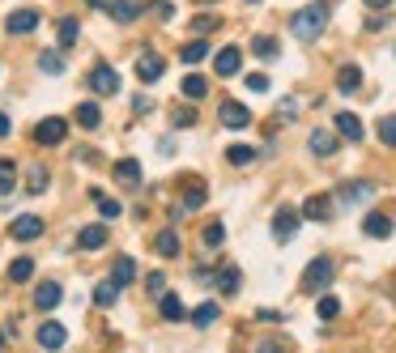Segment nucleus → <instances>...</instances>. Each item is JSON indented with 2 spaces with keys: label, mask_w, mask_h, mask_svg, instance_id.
Segmentation results:
<instances>
[{
  "label": "nucleus",
  "mask_w": 396,
  "mask_h": 353,
  "mask_svg": "<svg viewBox=\"0 0 396 353\" xmlns=\"http://www.w3.org/2000/svg\"><path fill=\"white\" fill-rule=\"evenodd\" d=\"M328 4H307V9H299L294 17H290V30H294V38H303V43H316L320 34H324V26H328Z\"/></svg>",
  "instance_id": "nucleus-1"
},
{
  "label": "nucleus",
  "mask_w": 396,
  "mask_h": 353,
  "mask_svg": "<svg viewBox=\"0 0 396 353\" xmlns=\"http://www.w3.org/2000/svg\"><path fill=\"white\" fill-rule=\"evenodd\" d=\"M333 260L328 256H316L311 264H307V273H303V294H320L324 286H333Z\"/></svg>",
  "instance_id": "nucleus-2"
},
{
  "label": "nucleus",
  "mask_w": 396,
  "mask_h": 353,
  "mask_svg": "<svg viewBox=\"0 0 396 353\" xmlns=\"http://www.w3.org/2000/svg\"><path fill=\"white\" fill-rule=\"evenodd\" d=\"M94 94H102V98H111V94H119V77H115V68L111 64H94L90 68V81H85Z\"/></svg>",
  "instance_id": "nucleus-3"
},
{
  "label": "nucleus",
  "mask_w": 396,
  "mask_h": 353,
  "mask_svg": "<svg viewBox=\"0 0 396 353\" xmlns=\"http://www.w3.org/2000/svg\"><path fill=\"white\" fill-rule=\"evenodd\" d=\"M38 21H43L38 9H13V13L4 17V30H9V34H30V30H38Z\"/></svg>",
  "instance_id": "nucleus-4"
},
{
  "label": "nucleus",
  "mask_w": 396,
  "mask_h": 353,
  "mask_svg": "<svg viewBox=\"0 0 396 353\" xmlns=\"http://www.w3.org/2000/svg\"><path fill=\"white\" fill-rule=\"evenodd\" d=\"M68 136V124H64V115H47L38 128H34V141L38 145H60Z\"/></svg>",
  "instance_id": "nucleus-5"
},
{
  "label": "nucleus",
  "mask_w": 396,
  "mask_h": 353,
  "mask_svg": "<svg viewBox=\"0 0 396 353\" xmlns=\"http://www.w3.org/2000/svg\"><path fill=\"white\" fill-rule=\"evenodd\" d=\"M162 68H166V64H162L158 51H141V55H137V77H141L145 85H154V81L162 77Z\"/></svg>",
  "instance_id": "nucleus-6"
},
{
  "label": "nucleus",
  "mask_w": 396,
  "mask_h": 353,
  "mask_svg": "<svg viewBox=\"0 0 396 353\" xmlns=\"http://www.w3.org/2000/svg\"><path fill=\"white\" fill-rule=\"evenodd\" d=\"M371 196H375V183L354 179V183H346V188L337 192V205H363V200H371Z\"/></svg>",
  "instance_id": "nucleus-7"
},
{
  "label": "nucleus",
  "mask_w": 396,
  "mask_h": 353,
  "mask_svg": "<svg viewBox=\"0 0 396 353\" xmlns=\"http://www.w3.org/2000/svg\"><path fill=\"white\" fill-rule=\"evenodd\" d=\"M303 217L307 222H328L333 217V196H324V192L320 196H307L303 200Z\"/></svg>",
  "instance_id": "nucleus-8"
},
{
  "label": "nucleus",
  "mask_w": 396,
  "mask_h": 353,
  "mask_svg": "<svg viewBox=\"0 0 396 353\" xmlns=\"http://www.w3.org/2000/svg\"><path fill=\"white\" fill-rule=\"evenodd\" d=\"M294 230H299V213H294V209H277V217H273V239H277V243H290Z\"/></svg>",
  "instance_id": "nucleus-9"
},
{
  "label": "nucleus",
  "mask_w": 396,
  "mask_h": 353,
  "mask_svg": "<svg viewBox=\"0 0 396 353\" xmlns=\"http://www.w3.org/2000/svg\"><path fill=\"white\" fill-rule=\"evenodd\" d=\"M213 68H218V77H235V72L243 68V51H239V47H222L218 60H213Z\"/></svg>",
  "instance_id": "nucleus-10"
},
{
  "label": "nucleus",
  "mask_w": 396,
  "mask_h": 353,
  "mask_svg": "<svg viewBox=\"0 0 396 353\" xmlns=\"http://www.w3.org/2000/svg\"><path fill=\"white\" fill-rule=\"evenodd\" d=\"M222 124H226V128H247V124H252V111H247L243 102L226 98V102H222Z\"/></svg>",
  "instance_id": "nucleus-11"
},
{
  "label": "nucleus",
  "mask_w": 396,
  "mask_h": 353,
  "mask_svg": "<svg viewBox=\"0 0 396 353\" xmlns=\"http://www.w3.org/2000/svg\"><path fill=\"white\" fill-rule=\"evenodd\" d=\"M9 234H13L17 243H34V239L43 234V217H17V222L9 226Z\"/></svg>",
  "instance_id": "nucleus-12"
},
{
  "label": "nucleus",
  "mask_w": 396,
  "mask_h": 353,
  "mask_svg": "<svg viewBox=\"0 0 396 353\" xmlns=\"http://www.w3.org/2000/svg\"><path fill=\"white\" fill-rule=\"evenodd\" d=\"M60 298H64V286H60V281H43V286L34 290V307H38V311L60 307Z\"/></svg>",
  "instance_id": "nucleus-13"
},
{
  "label": "nucleus",
  "mask_w": 396,
  "mask_h": 353,
  "mask_svg": "<svg viewBox=\"0 0 396 353\" xmlns=\"http://www.w3.org/2000/svg\"><path fill=\"white\" fill-rule=\"evenodd\" d=\"M307 145H311V153H316V158H333V153H337V136H333L328 128H316Z\"/></svg>",
  "instance_id": "nucleus-14"
},
{
  "label": "nucleus",
  "mask_w": 396,
  "mask_h": 353,
  "mask_svg": "<svg viewBox=\"0 0 396 353\" xmlns=\"http://www.w3.org/2000/svg\"><path fill=\"white\" fill-rule=\"evenodd\" d=\"M115 179H119L124 188H141V162H137V158H119V162H115Z\"/></svg>",
  "instance_id": "nucleus-15"
},
{
  "label": "nucleus",
  "mask_w": 396,
  "mask_h": 353,
  "mask_svg": "<svg viewBox=\"0 0 396 353\" xmlns=\"http://www.w3.org/2000/svg\"><path fill=\"white\" fill-rule=\"evenodd\" d=\"M363 234H367V239H392V217H384V213H367Z\"/></svg>",
  "instance_id": "nucleus-16"
},
{
  "label": "nucleus",
  "mask_w": 396,
  "mask_h": 353,
  "mask_svg": "<svg viewBox=\"0 0 396 353\" xmlns=\"http://www.w3.org/2000/svg\"><path fill=\"white\" fill-rule=\"evenodd\" d=\"M111 281H115L119 290L132 286V281H137V260H132V256H119V260L111 264Z\"/></svg>",
  "instance_id": "nucleus-17"
},
{
  "label": "nucleus",
  "mask_w": 396,
  "mask_h": 353,
  "mask_svg": "<svg viewBox=\"0 0 396 353\" xmlns=\"http://www.w3.org/2000/svg\"><path fill=\"white\" fill-rule=\"evenodd\" d=\"M77 247H81V251H98V247H107V226H85V230L77 234Z\"/></svg>",
  "instance_id": "nucleus-18"
},
{
  "label": "nucleus",
  "mask_w": 396,
  "mask_h": 353,
  "mask_svg": "<svg viewBox=\"0 0 396 353\" xmlns=\"http://www.w3.org/2000/svg\"><path fill=\"white\" fill-rule=\"evenodd\" d=\"M363 85V68L358 64H341V72H337V89L341 94H354Z\"/></svg>",
  "instance_id": "nucleus-19"
},
{
  "label": "nucleus",
  "mask_w": 396,
  "mask_h": 353,
  "mask_svg": "<svg viewBox=\"0 0 396 353\" xmlns=\"http://www.w3.org/2000/svg\"><path fill=\"white\" fill-rule=\"evenodd\" d=\"M333 124H337V132H341L346 141H354V145L363 141V124H358V115H350V111H341V115H337Z\"/></svg>",
  "instance_id": "nucleus-20"
},
{
  "label": "nucleus",
  "mask_w": 396,
  "mask_h": 353,
  "mask_svg": "<svg viewBox=\"0 0 396 353\" xmlns=\"http://www.w3.org/2000/svg\"><path fill=\"white\" fill-rule=\"evenodd\" d=\"M158 311H162V320H166V324H179V320L188 315V311H183V303H179L175 294H158Z\"/></svg>",
  "instance_id": "nucleus-21"
},
{
  "label": "nucleus",
  "mask_w": 396,
  "mask_h": 353,
  "mask_svg": "<svg viewBox=\"0 0 396 353\" xmlns=\"http://www.w3.org/2000/svg\"><path fill=\"white\" fill-rule=\"evenodd\" d=\"M145 9V0H111V17L115 21H137Z\"/></svg>",
  "instance_id": "nucleus-22"
},
{
  "label": "nucleus",
  "mask_w": 396,
  "mask_h": 353,
  "mask_svg": "<svg viewBox=\"0 0 396 353\" xmlns=\"http://www.w3.org/2000/svg\"><path fill=\"white\" fill-rule=\"evenodd\" d=\"M73 115H77V124H81L85 132H94V128L102 124V111H98V102H81V107H77Z\"/></svg>",
  "instance_id": "nucleus-23"
},
{
  "label": "nucleus",
  "mask_w": 396,
  "mask_h": 353,
  "mask_svg": "<svg viewBox=\"0 0 396 353\" xmlns=\"http://www.w3.org/2000/svg\"><path fill=\"white\" fill-rule=\"evenodd\" d=\"M154 251H158L162 260H175V256H179V234H175V230H162V234L154 239Z\"/></svg>",
  "instance_id": "nucleus-24"
},
{
  "label": "nucleus",
  "mask_w": 396,
  "mask_h": 353,
  "mask_svg": "<svg viewBox=\"0 0 396 353\" xmlns=\"http://www.w3.org/2000/svg\"><path fill=\"white\" fill-rule=\"evenodd\" d=\"M64 341H68V332H64L60 324H43V328H38V345H43V349H60Z\"/></svg>",
  "instance_id": "nucleus-25"
},
{
  "label": "nucleus",
  "mask_w": 396,
  "mask_h": 353,
  "mask_svg": "<svg viewBox=\"0 0 396 353\" xmlns=\"http://www.w3.org/2000/svg\"><path fill=\"white\" fill-rule=\"evenodd\" d=\"M205 94H209V81H205L200 72H188V77H183V98L196 102V98H205Z\"/></svg>",
  "instance_id": "nucleus-26"
},
{
  "label": "nucleus",
  "mask_w": 396,
  "mask_h": 353,
  "mask_svg": "<svg viewBox=\"0 0 396 353\" xmlns=\"http://www.w3.org/2000/svg\"><path fill=\"white\" fill-rule=\"evenodd\" d=\"M115 298H119V286L115 281H102V286H94V307H115Z\"/></svg>",
  "instance_id": "nucleus-27"
},
{
  "label": "nucleus",
  "mask_w": 396,
  "mask_h": 353,
  "mask_svg": "<svg viewBox=\"0 0 396 353\" xmlns=\"http://www.w3.org/2000/svg\"><path fill=\"white\" fill-rule=\"evenodd\" d=\"M218 315H222V311H218V303H200V307L192 311V324H196V328H213V324H218Z\"/></svg>",
  "instance_id": "nucleus-28"
},
{
  "label": "nucleus",
  "mask_w": 396,
  "mask_h": 353,
  "mask_svg": "<svg viewBox=\"0 0 396 353\" xmlns=\"http://www.w3.org/2000/svg\"><path fill=\"white\" fill-rule=\"evenodd\" d=\"M55 34H60V43H64V47H73V43H77V34H81L77 17H60V21H55Z\"/></svg>",
  "instance_id": "nucleus-29"
},
{
  "label": "nucleus",
  "mask_w": 396,
  "mask_h": 353,
  "mask_svg": "<svg viewBox=\"0 0 396 353\" xmlns=\"http://www.w3.org/2000/svg\"><path fill=\"white\" fill-rule=\"evenodd\" d=\"M205 55H209V43H205V38H196V43H183V51H179V60H183V64H200Z\"/></svg>",
  "instance_id": "nucleus-30"
},
{
  "label": "nucleus",
  "mask_w": 396,
  "mask_h": 353,
  "mask_svg": "<svg viewBox=\"0 0 396 353\" xmlns=\"http://www.w3.org/2000/svg\"><path fill=\"white\" fill-rule=\"evenodd\" d=\"M38 72L60 77V72H64V55H60V51H43V55H38Z\"/></svg>",
  "instance_id": "nucleus-31"
},
{
  "label": "nucleus",
  "mask_w": 396,
  "mask_h": 353,
  "mask_svg": "<svg viewBox=\"0 0 396 353\" xmlns=\"http://www.w3.org/2000/svg\"><path fill=\"white\" fill-rule=\"evenodd\" d=\"M226 162H230V166H252V162H256V149H252V145H230V149H226Z\"/></svg>",
  "instance_id": "nucleus-32"
},
{
  "label": "nucleus",
  "mask_w": 396,
  "mask_h": 353,
  "mask_svg": "<svg viewBox=\"0 0 396 353\" xmlns=\"http://www.w3.org/2000/svg\"><path fill=\"white\" fill-rule=\"evenodd\" d=\"M183 183H188V188H183V209H200L209 192H205V188H200L196 179H183Z\"/></svg>",
  "instance_id": "nucleus-33"
},
{
  "label": "nucleus",
  "mask_w": 396,
  "mask_h": 353,
  "mask_svg": "<svg viewBox=\"0 0 396 353\" xmlns=\"http://www.w3.org/2000/svg\"><path fill=\"white\" fill-rule=\"evenodd\" d=\"M30 277H34V260L30 256H21V260L9 264V281H30Z\"/></svg>",
  "instance_id": "nucleus-34"
},
{
  "label": "nucleus",
  "mask_w": 396,
  "mask_h": 353,
  "mask_svg": "<svg viewBox=\"0 0 396 353\" xmlns=\"http://www.w3.org/2000/svg\"><path fill=\"white\" fill-rule=\"evenodd\" d=\"M239 281H243L239 268H222V273H218V290H222V294H239Z\"/></svg>",
  "instance_id": "nucleus-35"
},
{
  "label": "nucleus",
  "mask_w": 396,
  "mask_h": 353,
  "mask_svg": "<svg viewBox=\"0 0 396 353\" xmlns=\"http://www.w3.org/2000/svg\"><path fill=\"white\" fill-rule=\"evenodd\" d=\"M13 188H17V166L9 158H0V196H9Z\"/></svg>",
  "instance_id": "nucleus-36"
},
{
  "label": "nucleus",
  "mask_w": 396,
  "mask_h": 353,
  "mask_svg": "<svg viewBox=\"0 0 396 353\" xmlns=\"http://www.w3.org/2000/svg\"><path fill=\"white\" fill-rule=\"evenodd\" d=\"M252 51H256L260 60H277V38H269V34H260V38H252Z\"/></svg>",
  "instance_id": "nucleus-37"
},
{
  "label": "nucleus",
  "mask_w": 396,
  "mask_h": 353,
  "mask_svg": "<svg viewBox=\"0 0 396 353\" xmlns=\"http://www.w3.org/2000/svg\"><path fill=\"white\" fill-rule=\"evenodd\" d=\"M90 196H94V205H98V213H102V217H119V200H111V196H102L98 188H94Z\"/></svg>",
  "instance_id": "nucleus-38"
},
{
  "label": "nucleus",
  "mask_w": 396,
  "mask_h": 353,
  "mask_svg": "<svg viewBox=\"0 0 396 353\" xmlns=\"http://www.w3.org/2000/svg\"><path fill=\"white\" fill-rule=\"evenodd\" d=\"M26 188H30V192H43V188H47V166H30V170H26Z\"/></svg>",
  "instance_id": "nucleus-39"
},
{
  "label": "nucleus",
  "mask_w": 396,
  "mask_h": 353,
  "mask_svg": "<svg viewBox=\"0 0 396 353\" xmlns=\"http://www.w3.org/2000/svg\"><path fill=\"white\" fill-rule=\"evenodd\" d=\"M316 315H320V320H337V315H341V303H337L333 294H324L320 307H316Z\"/></svg>",
  "instance_id": "nucleus-40"
},
{
  "label": "nucleus",
  "mask_w": 396,
  "mask_h": 353,
  "mask_svg": "<svg viewBox=\"0 0 396 353\" xmlns=\"http://www.w3.org/2000/svg\"><path fill=\"white\" fill-rule=\"evenodd\" d=\"M380 141H384L388 149H396V115H384V119H380Z\"/></svg>",
  "instance_id": "nucleus-41"
},
{
  "label": "nucleus",
  "mask_w": 396,
  "mask_h": 353,
  "mask_svg": "<svg viewBox=\"0 0 396 353\" xmlns=\"http://www.w3.org/2000/svg\"><path fill=\"white\" fill-rule=\"evenodd\" d=\"M222 239H226V226L222 222H209L205 226V247H222Z\"/></svg>",
  "instance_id": "nucleus-42"
},
{
  "label": "nucleus",
  "mask_w": 396,
  "mask_h": 353,
  "mask_svg": "<svg viewBox=\"0 0 396 353\" xmlns=\"http://www.w3.org/2000/svg\"><path fill=\"white\" fill-rule=\"evenodd\" d=\"M171 119H175V128H192V124H196V111H192V107H175Z\"/></svg>",
  "instance_id": "nucleus-43"
},
{
  "label": "nucleus",
  "mask_w": 396,
  "mask_h": 353,
  "mask_svg": "<svg viewBox=\"0 0 396 353\" xmlns=\"http://www.w3.org/2000/svg\"><path fill=\"white\" fill-rule=\"evenodd\" d=\"M192 30H196V34H209V30H218V17H209V13H205V17H196V21H192Z\"/></svg>",
  "instance_id": "nucleus-44"
},
{
  "label": "nucleus",
  "mask_w": 396,
  "mask_h": 353,
  "mask_svg": "<svg viewBox=\"0 0 396 353\" xmlns=\"http://www.w3.org/2000/svg\"><path fill=\"white\" fill-rule=\"evenodd\" d=\"M154 13H158L162 21H171V17H175V4H171V0H154Z\"/></svg>",
  "instance_id": "nucleus-45"
},
{
  "label": "nucleus",
  "mask_w": 396,
  "mask_h": 353,
  "mask_svg": "<svg viewBox=\"0 0 396 353\" xmlns=\"http://www.w3.org/2000/svg\"><path fill=\"white\" fill-rule=\"evenodd\" d=\"M247 89L264 94V89H269V77H264V72H252V77H247Z\"/></svg>",
  "instance_id": "nucleus-46"
},
{
  "label": "nucleus",
  "mask_w": 396,
  "mask_h": 353,
  "mask_svg": "<svg viewBox=\"0 0 396 353\" xmlns=\"http://www.w3.org/2000/svg\"><path fill=\"white\" fill-rule=\"evenodd\" d=\"M294 111H299V102H294V98H286V102L277 107V115H282V119H294Z\"/></svg>",
  "instance_id": "nucleus-47"
},
{
  "label": "nucleus",
  "mask_w": 396,
  "mask_h": 353,
  "mask_svg": "<svg viewBox=\"0 0 396 353\" xmlns=\"http://www.w3.org/2000/svg\"><path fill=\"white\" fill-rule=\"evenodd\" d=\"M166 290V277L162 273H149V294H162Z\"/></svg>",
  "instance_id": "nucleus-48"
},
{
  "label": "nucleus",
  "mask_w": 396,
  "mask_h": 353,
  "mask_svg": "<svg viewBox=\"0 0 396 353\" xmlns=\"http://www.w3.org/2000/svg\"><path fill=\"white\" fill-rule=\"evenodd\" d=\"M256 320H260V324H282L286 315H282V311H256Z\"/></svg>",
  "instance_id": "nucleus-49"
},
{
  "label": "nucleus",
  "mask_w": 396,
  "mask_h": 353,
  "mask_svg": "<svg viewBox=\"0 0 396 353\" xmlns=\"http://www.w3.org/2000/svg\"><path fill=\"white\" fill-rule=\"evenodd\" d=\"M388 26V13H375V17H367V30H384Z\"/></svg>",
  "instance_id": "nucleus-50"
},
{
  "label": "nucleus",
  "mask_w": 396,
  "mask_h": 353,
  "mask_svg": "<svg viewBox=\"0 0 396 353\" xmlns=\"http://www.w3.org/2000/svg\"><path fill=\"white\" fill-rule=\"evenodd\" d=\"M158 153H162V158H171V153H175V141H171V136H162V141H158Z\"/></svg>",
  "instance_id": "nucleus-51"
},
{
  "label": "nucleus",
  "mask_w": 396,
  "mask_h": 353,
  "mask_svg": "<svg viewBox=\"0 0 396 353\" xmlns=\"http://www.w3.org/2000/svg\"><path fill=\"white\" fill-rule=\"evenodd\" d=\"M9 128H13V124H9V115L0 111V136H9Z\"/></svg>",
  "instance_id": "nucleus-52"
},
{
  "label": "nucleus",
  "mask_w": 396,
  "mask_h": 353,
  "mask_svg": "<svg viewBox=\"0 0 396 353\" xmlns=\"http://www.w3.org/2000/svg\"><path fill=\"white\" fill-rule=\"evenodd\" d=\"M85 4H90V9H107L111 0H85Z\"/></svg>",
  "instance_id": "nucleus-53"
},
{
  "label": "nucleus",
  "mask_w": 396,
  "mask_h": 353,
  "mask_svg": "<svg viewBox=\"0 0 396 353\" xmlns=\"http://www.w3.org/2000/svg\"><path fill=\"white\" fill-rule=\"evenodd\" d=\"M367 4H371V9H384V4H392V0H367Z\"/></svg>",
  "instance_id": "nucleus-54"
},
{
  "label": "nucleus",
  "mask_w": 396,
  "mask_h": 353,
  "mask_svg": "<svg viewBox=\"0 0 396 353\" xmlns=\"http://www.w3.org/2000/svg\"><path fill=\"white\" fill-rule=\"evenodd\" d=\"M0 345H4V332H0Z\"/></svg>",
  "instance_id": "nucleus-55"
},
{
  "label": "nucleus",
  "mask_w": 396,
  "mask_h": 353,
  "mask_svg": "<svg viewBox=\"0 0 396 353\" xmlns=\"http://www.w3.org/2000/svg\"><path fill=\"white\" fill-rule=\"evenodd\" d=\"M205 4H213V0H205Z\"/></svg>",
  "instance_id": "nucleus-56"
},
{
  "label": "nucleus",
  "mask_w": 396,
  "mask_h": 353,
  "mask_svg": "<svg viewBox=\"0 0 396 353\" xmlns=\"http://www.w3.org/2000/svg\"><path fill=\"white\" fill-rule=\"evenodd\" d=\"M247 4H256V0H247Z\"/></svg>",
  "instance_id": "nucleus-57"
}]
</instances>
